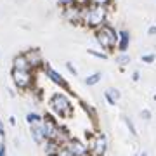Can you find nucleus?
<instances>
[{"instance_id":"nucleus-1","label":"nucleus","mask_w":156,"mask_h":156,"mask_svg":"<svg viewBox=\"0 0 156 156\" xmlns=\"http://www.w3.org/2000/svg\"><path fill=\"white\" fill-rule=\"evenodd\" d=\"M104 23H108V7L106 5H89L82 7V26L85 28H99Z\"/></svg>"},{"instance_id":"nucleus-2","label":"nucleus","mask_w":156,"mask_h":156,"mask_svg":"<svg viewBox=\"0 0 156 156\" xmlns=\"http://www.w3.org/2000/svg\"><path fill=\"white\" fill-rule=\"evenodd\" d=\"M95 40L102 50L111 52L116 49V42H118V33L116 30L113 28L109 23H104L102 26L95 28Z\"/></svg>"},{"instance_id":"nucleus-3","label":"nucleus","mask_w":156,"mask_h":156,"mask_svg":"<svg viewBox=\"0 0 156 156\" xmlns=\"http://www.w3.org/2000/svg\"><path fill=\"white\" fill-rule=\"evenodd\" d=\"M49 106L52 111H56L59 116L62 118H71L73 116V104L69 97L66 94H62V92H57L54 94L52 97L49 99Z\"/></svg>"},{"instance_id":"nucleus-4","label":"nucleus","mask_w":156,"mask_h":156,"mask_svg":"<svg viewBox=\"0 0 156 156\" xmlns=\"http://www.w3.org/2000/svg\"><path fill=\"white\" fill-rule=\"evenodd\" d=\"M35 73L31 69H12V82L19 90H31L35 85Z\"/></svg>"},{"instance_id":"nucleus-5","label":"nucleus","mask_w":156,"mask_h":156,"mask_svg":"<svg viewBox=\"0 0 156 156\" xmlns=\"http://www.w3.org/2000/svg\"><path fill=\"white\" fill-rule=\"evenodd\" d=\"M87 147H89V156H104V154H106V151H108V139H106V135L101 134V132L90 135Z\"/></svg>"},{"instance_id":"nucleus-6","label":"nucleus","mask_w":156,"mask_h":156,"mask_svg":"<svg viewBox=\"0 0 156 156\" xmlns=\"http://www.w3.org/2000/svg\"><path fill=\"white\" fill-rule=\"evenodd\" d=\"M42 128H44V135L45 140H56L59 135V125L50 115H44L42 116Z\"/></svg>"},{"instance_id":"nucleus-7","label":"nucleus","mask_w":156,"mask_h":156,"mask_svg":"<svg viewBox=\"0 0 156 156\" xmlns=\"http://www.w3.org/2000/svg\"><path fill=\"white\" fill-rule=\"evenodd\" d=\"M23 54H24V57L28 59V64H30V68H31V71H38V69L44 68L45 59H44V56H42L40 49L31 47V49H28L26 52H23Z\"/></svg>"},{"instance_id":"nucleus-8","label":"nucleus","mask_w":156,"mask_h":156,"mask_svg":"<svg viewBox=\"0 0 156 156\" xmlns=\"http://www.w3.org/2000/svg\"><path fill=\"white\" fill-rule=\"evenodd\" d=\"M42 71H44L45 75H47V78H49L50 82H54L57 87H61V89L68 90V92H71V89H69V83H68L66 80H64V76H62L61 73H57L54 68L50 66V64H47V62H45L44 68H42Z\"/></svg>"},{"instance_id":"nucleus-9","label":"nucleus","mask_w":156,"mask_h":156,"mask_svg":"<svg viewBox=\"0 0 156 156\" xmlns=\"http://www.w3.org/2000/svg\"><path fill=\"white\" fill-rule=\"evenodd\" d=\"M62 17L71 24H82V7L76 4L62 7Z\"/></svg>"},{"instance_id":"nucleus-10","label":"nucleus","mask_w":156,"mask_h":156,"mask_svg":"<svg viewBox=\"0 0 156 156\" xmlns=\"http://www.w3.org/2000/svg\"><path fill=\"white\" fill-rule=\"evenodd\" d=\"M69 149V153H71L73 156H89V147H87V144L85 142H82L80 139H69L64 144Z\"/></svg>"},{"instance_id":"nucleus-11","label":"nucleus","mask_w":156,"mask_h":156,"mask_svg":"<svg viewBox=\"0 0 156 156\" xmlns=\"http://www.w3.org/2000/svg\"><path fill=\"white\" fill-rule=\"evenodd\" d=\"M30 134H31V139L35 140V144H44V142H45V135H44V128H42V122L31 123V125H30Z\"/></svg>"},{"instance_id":"nucleus-12","label":"nucleus","mask_w":156,"mask_h":156,"mask_svg":"<svg viewBox=\"0 0 156 156\" xmlns=\"http://www.w3.org/2000/svg\"><path fill=\"white\" fill-rule=\"evenodd\" d=\"M130 47V33H128L127 30H122V31H118V42H116V49H120L122 52Z\"/></svg>"},{"instance_id":"nucleus-13","label":"nucleus","mask_w":156,"mask_h":156,"mask_svg":"<svg viewBox=\"0 0 156 156\" xmlns=\"http://www.w3.org/2000/svg\"><path fill=\"white\" fill-rule=\"evenodd\" d=\"M12 69H31L28 64V59L24 57V54H17L12 59Z\"/></svg>"},{"instance_id":"nucleus-14","label":"nucleus","mask_w":156,"mask_h":156,"mask_svg":"<svg viewBox=\"0 0 156 156\" xmlns=\"http://www.w3.org/2000/svg\"><path fill=\"white\" fill-rule=\"evenodd\" d=\"M104 97H106V101L111 104V106H115V104H116V101L122 97V94H120V90H118V89L111 87V89H108L106 92H104Z\"/></svg>"},{"instance_id":"nucleus-15","label":"nucleus","mask_w":156,"mask_h":156,"mask_svg":"<svg viewBox=\"0 0 156 156\" xmlns=\"http://www.w3.org/2000/svg\"><path fill=\"white\" fill-rule=\"evenodd\" d=\"M101 78H102V73H101V71H95V73H92V75H89V76L85 78V83L89 85V87H92V85H97V83H99Z\"/></svg>"},{"instance_id":"nucleus-16","label":"nucleus","mask_w":156,"mask_h":156,"mask_svg":"<svg viewBox=\"0 0 156 156\" xmlns=\"http://www.w3.org/2000/svg\"><path fill=\"white\" fill-rule=\"evenodd\" d=\"M44 144H45V153H47V154H54V153H57V149L61 147L56 140H45Z\"/></svg>"},{"instance_id":"nucleus-17","label":"nucleus","mask_w":156,"mask_h":156,"mask_svg":"<svg viewBox=\"0 0 156 156\" xmlns=\"http://www.w3.org/2000/svg\"><path fill=\"white\" fill-rule=\"evenodd\" d=\"M26 122L31 125V123H38L42 122V116H40L38 113H35V111H30L28 115H26Z\"/></svg>"},{"instance_id":"nucleus-18","label":"nucleus","mask_w":156,"mask_h":156,"mask_svg":"<svg viewBox=\"0 0 156 156\" xmlns=\"http://www.w3.org/2000/svg\"><path fill=\"white\" fill-rule=\"evenodd\" d=\"M128 62H130V56H127V54H125V52H123V54H120V56H116V64L118 66H127Z\"/></svg>"},{"instance_id":"nucleus-19","label":"nucleus","mask_w":156,"mask_h":156,"mask_svg":"<svg viewBox=\"0 0 156 156\" xmlns=\"http://www.w3.org/2000/svg\"><path fill=\"white\" fill-rule=\"evenodd\" d=\"M123 120H125V123H127V127H128V130H130V134H132V135H137V130H135L134 122H132L128 116H123Z\"/></svg>"},{"instance_id":"nucleus-20","label":"nucleus","mask_w":156,"mask_h":156,"mask_svg":"<svg viewBox=\"0 0 156 156\" xmlns=\"http://www.w3.org/2000/svg\"><path fill=\"white\" fill-rule=\"evenodd\" d=\"M87 52H89L90 56L97 57V59H108V54H106V52H97V50H94V49H89Z\"/></svg>"},{"instance_id":"nucleus-21","label":"nucleus","mask_w":156,"mask_h":156,"mask_svg":"<svg viewBox=\"0 0 156 156\" xmlns=\"http://www.w3.org/2000/svg\"><path fill=\"white\" fill-rule=\"evenodd\" d=\"M56 156H73V154H71V153H69V149H68L66 146H61V147L57 149Z\"/></svg>"},{"instance_id":"nucleus-22","label":"nucleus","mask_w":156,"mask_h":156,"mask_svg":"<svg viewBox=\"0 0 156 156\" xmlns=\"http://www.w3.org/2000/svg\"><path fill=\"white\" fill-rule=\"evenodd\" d=\"M90 4H94V5H109L111 4V0H90Z\"/></svg>"},{"instance_id":"nucleus-23","label":"nucleus","mask_w":156,"mask_h":156,"mask_svg":"<svg viewBox=\"0 0 156 156\" xmlns=\"http://www.w3.org/2000/svg\"><path fill=\"white\" fill-rule=\"evenodd\" d=\"M75 2H76V0H57V4H59V5H61V7H68V5H73Z\"/></svg>"},{"instance_id":"nucleus-24","label":"nucleus","mask_w":156,"mask_h":156,"mask_svg":"<svg viewBox=\"0 0 156 156\" xmlns=\"http://www.w3.org/2000/svg\"><path fill=\"white\" fill-rule=\"evenodd\" d=\"M153 61H154V54H146V56H142V62H147V64H151Z\"/></svg>"},{"instance_id":"nucleus-25","label":"nucleus","mask_w":156,"mask_h":156,"mask_svg":"<svg viewBox=\"0 0 156 156\" xmlns=\"http://www.w3.org/2000/svg\"><path fill=\"white\" fill-rule=\"evenodd\" d=\"M66 68H68V71H69V73H71V75H73V76H76V75H78V71H76V68H75V66H73V64H71V62H66Z\"/></svg>"},{"instance_id":"nucleus-26","label":"nucleus","mask_w":156,"mask_h":156,"mask_svg":"<svg viewBox=\"0 0 156 156\" xmlns=\"http://www.w3.org/2000/svg\"><path fill=\"white\" fill-rule=\"evenodd\" d=\"M75 4H76V5H80V7H85V5H89V4H90V0H76Z\"/></svg>"},{"instance_id":"nucleus-27","label":"nucleus","mask_w":156,"mask_h":156,"mask_svg":"<svg viewBox=\"0 0 156 156\" xmlns=\"http://www.w3.org/2000/svg\"><path fill=\"white\" fill-rule=\"evenodd\" d=\"M140 115H142V118H144V120H151V111H149V109H144Z\"/></svg>"},{"instance_id":"nucleus-28","label":"nucleus","mask_w":156,"mask_h":156,"mask_svg":"<svg viewBox=\"0 0 156 156\" xmlns=\"http://www.w3.org/2000/svg\"><path fill=\"white\" fill-rule=\"evenodd\" d=\"M5 147V134H0V149Z\"/></svg>"},{"instance_id":"nucleus-29","label":"nucleus","mask_w":156,"mask_h":156,"mask_svg":"<svg viewBox=\"0 0 156 156\" xmlns=\"http://www.w3.org/2000/svg\"><path fill=\"white\" fill-rule=\"evenodd\" d=\"M139 78H140V73H139V71H134V75H132V80H134V82H137Z\"/></svg>"},{"instance_id":"nucleus-30","label":"nucleus","mask_w":156,"mask_h":156,"mask_svg":"<svg viewBox=\"0 0 156 156\" xmlns=\"http://www.w3.org/2000/svg\"><path fill=\"white\" fill-rule=\"evenodd\" d=\"M147 35H151V37H153V35H156V26H151V28L147 30Z\"/></svg>"},{"instance_id":"nucleus-31","label":"nucleus","mask_w":156,"mask_h":156,"mask_svg":"<svg viewBox=\"0 0 156 156\" xmlns=\"http://www.w3.org/2000/svg\"><path fill=\"white\" fill-rule=\"evenodd\" d=\"M0 156H7V147H4V149H0Z\"/></svg>"},{"instance_id":"nucleus-32","label":"nucleus","mask_w":156,"mask_h":156,"mask_svg":"<svg viewBox=\"0 0 156 156\" xmlns=\"http://www.w3.org/2000/svg\"><path fill=\"white\" fill-rule=\"evenodd\" d=\"M0 134H4V123H2V120H0Z\"/></svg>"},{"instance_id":"nucleus-33","label":"nucleus","mask_w":156,"mask_h":156,"mask_svg":"<svg viewBox=\"0 0 156 156\" xmlns=\"http://www.w3.org/2000/svg\"><path fill=\"white\" fill-rule=\"evenodd\" d=\"M9 122H11V125H16V118L11 116V120H9Z\"/></svg>"},{"instance_id":"nucleus-34","label":"nucleus","mask_w":156,"mask_h":156,"mask_svg":"<svg viewBox=\"0 0 156 156\" xmlns=\"http://www.w3.org/2000/svg\"><path fill=\"white\" fill-rule=\"evenodd\" d=\"M137 156H147V153H139Z\"/></svg>"},{"instance_id":"nucleus-35","label":"nucleus","mask_w":156,"mask_h":156,"mask_svg":"<svg viewBox=\"0 0 156 156\" xmlns=\"http://www.w3.org/2000/svg\"><path fill=\"white\" fill-rule=\"evenodd\" d=\"M135 156H137V154H135Z\"/></svg>"}]
</instances>
